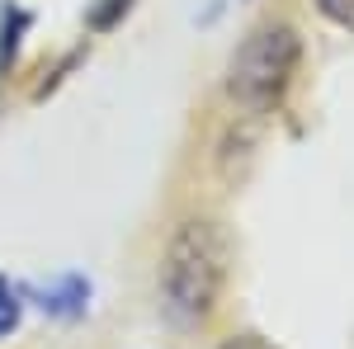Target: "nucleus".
Returning a JSON list of instances; mask_svg holds the SVG:
<instances>
[{"mask_svg":"<svg viewBox=\"0 0 354 349\" xmlns=\"http://www.w3.org/2000/svg\"><path fill=\"white\" fill-rule=\"evenodd\" d=\"M28 24H33V15H28L24 5H5L0 10V71H10V62L19 53V38L28 33Z\"/></svg>","mask_w":354,"mask_h":349,"instance_id":"20e7f679","label":"nucleus"},{"mask_svg":"<svg viewBox=\"0 0 354 349\" xmlns=\"http://www.w3.org/2000/svg\"><path fill=\"white\" fill-rule=\"evenodd\" d=\"M19 312H24V302H19V288L0 274V340L19 326Z\"/></svg>","mask_w":354,"mask_h":349,"instance_id":"423d86ee","label":"nucleus"},{"mask_svg":"<svg viewBox=\"0 0 354 349\" xmlns=\"http://www.w3.org/2000/svg\"><path fill=\"white\" fill-rule=\"evenodd\" d=\"M298 57H302L298 28L260 24L227 62V95L250 113L279 104L288 81H293V71H298Z\"/></svg>","mask_w":354,"mask_h":349,"instance_id":"f03ea898","label":"nucleus"},{"mask_svg":"<svg viewBox=\"0 0 354 349\" xmlns=\"http://www.w3.org/2000/svg\"><path fill=\"white\" fill-rule=\"evenodd\" d=\"M38 307L57 317V321H81L85 307H90V279L76 274V269H66L62 279H53L43 293H38Z\"/></svg>","mask_w":354,"mask_h":349,"instance_id":"7ed1b4c3","label":"nucleus"},{"mask_svg":"<svg viewBox=\"0 0 354 349\" xmlns=\"http://www.w3.org/2000/svg\"><path fill=\"white\" fill-rule=\"evenodd\" d=\"M133 5L137 0H95V5L85 10V28H90V33H109V28H118L128 19Z\"/></svg>","mask_w":354,"mask_h":349,"instance_id":"39448f33","label":"nucleus"},{"mask_svg":"<svg viewBox=\"0 0 354 349\" xmlns=\"http://www.w3.org/2000/svg\"><path fill=\"white\" fill-rule=\"evenodd\" d=\"M218 349H274V345L260 340V335H232V340H222Z\"/></svg>","mask_w":354,"mask_h":349,"instance_id":"6e6552de","label":"nucleus"},{"mask_svg":"<svg viewBox=\"0 0 354 349\" xmlns=\"http://www.w3.org/2000/svg\"><path fill=\"white\" fill-rule=\"evenodd\" d=\"M227 279V236L208 217H185L161 255V302L175 326H198L218 307Z\"/></svg>","mask_w":354,"mask_h":349,"instance_id":"f257e3e1","label":"nucleus"},{"mask_svg":"<svg viewBox=\"0 0 354 349\" xmlns=\"http://www.w3.org/2000/svg\"><path fill=\"white\" fill-rule=\"evenodd\" d=\"M317 10H322V19H330L335 28L354 33V0H317Z\"/></svg>","mask_w":354,"mask_h":349,"instance_id":"0eeeda50","label":"nucleus"}]
</instances>
